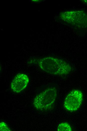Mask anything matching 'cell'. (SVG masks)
Here are the masks:
<instances>
[{
	"label": "cell",
	"mask_w": 87,
	"mask_h": 131,
	"mask_svg": "<svg viewBox=\"0 0 87 131\" xmlns=\"http://www.w3.org/2000/svg\"><path fill=\"white\" fill-rule=\"evenodd\" d=\"M28 63L36 65L44 72L54 75H66L73 69L67 62L52 56L32 58Z\"/></svg>",
	"instance_id": "6da1fadb"
},
{
	"label": "cell",
	"mask_w": 87,
	"mask_h": 131,
	"mask_svg": "<svg viewBox=\"0 0 87 131\" xmlns=\"http://www.w3.org/2000/svg\"><path fill=\"white\" fill-rule=\"evenodd\" d=\"M57 95V90L56 88H48L36 96L34 99L33 104L38 110H49L54 106Z\"/></svg>",
	"instance_id": "7a4b0ae2"
},
{
	"label": "cell",
	"mask_w": 87,
	"mask_h": 131,
	"mask_svg": "<svg viewBox=\"0 0 87 131\" xmlns=\"http://www.w3.org/2000/svg\"><path fill=\"white\" fill-rule=\"evenodd\" d=\"M83 94L80 90L74 89L70 92L66 97L64 106L70 111L76 110L80 107L82 102Z\"/></svg>",
	"instance_id": "3957f363"
},
{
	"label": "cell",
	"mask_w": 87,
	"mask_h": 131,
	"mask_svg": "<svg viewBox=\"0 0 87 131\" xmlns=\"http://www.w3.org/2000/svg\"><path fill=\"white\" fill-rule=\"evenodd\" d=\"M29 81L28 77L26 75L18 74L12 81L11 88L14 92L19 93L26 88Z\"/></svg>",
	"instance_id": "277c9868"
},
{
	"label": "cell",
	"mask_w": 87,
	"mask_h": 131,
	"mask_svg": "<svg viewBox=\"0 0 87 131\" xmlns=\"http://www.w3.org/2000/svg\"><path fill=\"white\" fill-rule=\"evenodd\" d=\"M58 131H71L72 129L70 124L67 122H64L60 123L58 127Z\"/></svg>",
	"instance_id": "5b68a950"
},
{
	"label": "cell",
	"mask_w": 87,
	"mask_h": 131,
	"mask_svg": "<svg viewBox=\"0 0 87 131\" xmlns=\"http://www.w3.org/2000/svg\"><path fill=\"white\" fill-rule=\"evenodd\" d=\"M0 131H11L7 125L3 122H2L0 123Z\"/></svg>",
	"instance_id": "8992f818"
},
{
	"label": "cell",
	"mask_w": 87,
	"mask_h": 131,
	"mask_svg": "<svg viewBox=\"0 0 87 131\" xmlns=\"http://www.w3.org/2000/svg\"><path fill=\"white\" fill-rule=\"evenodd\" d=\"M84 1L86 3H87V0H84Z\"/></svg>",
	"instance_id": "52a82bcc"
}]
</instances>
